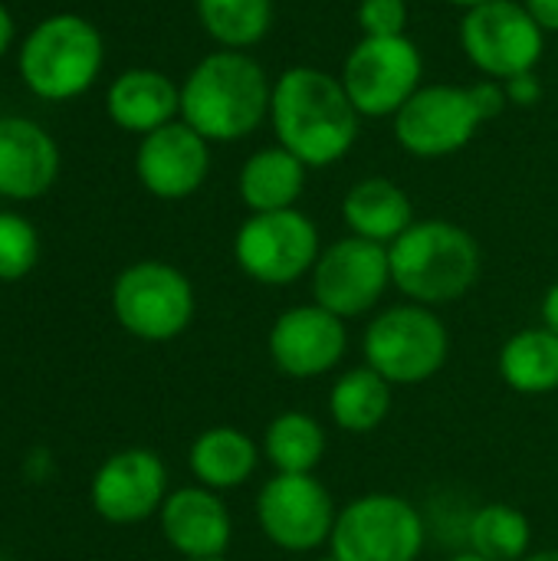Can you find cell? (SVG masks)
Instances as JSON below:
<instances>
[{
    "mask_svg": "<svg viewBox=\"0 0 558 561\" xmlns=\"http://www.w3.org/2000/svg\"><path fill=\"white\" fill-rule=\"evenodd\" d=\"M358 108L339 76L319 66H289L273 82L270 125L276 145L296 154L306 168L342 161L358 138Z\"/></svg>",
    "mask_w": 558,
    "mask_h": 561,
    "instance_id": "cell-1",
    "label": "cell"
},
{
    "mask_svg": "<svg viewBox=\"0 0 558 561\" xmlns=\"http://www.w3.org/2000/svg\"><path fill=\"white\" fill-rule=\"evenodd\" d=\"M273 82L243 49L204 56L181 85V122L207 141H240L270 118Z\"/></svg>",
    "mask_w": 558,
    "mask_h": 561,
    "instance_id": "cell-2",
    "label": "cell"
},
{
    "mask_svg": "<svg viewBox=\"0 0 558 561\" xmlns=\"http://www.w3.org/2000/svg\"><path fill=\"white\" fill-rule=\"evenodd\" d=\"M391 286L408 302L437 309L464 299L480 279V243L451 220H414L391 247Z\"/></svg>",
    "mask_w": 558,
    "mask_h": 561,
    "instance_id": "cell-3",
    "label": "cell"
},
{
    "mask_svg": "<svg viewBox=\"0 0 558 561\" xmlns=\"http://www.w3.org/2000/svg\"><path fill=\"white\" fill-rule=\"evenodd\" d=\"M506 89L497 79L474 85H421L395 115V138L414 158H451L467 148L477 128L506 108Z\"/></svg>",
    "mask_w": 558,
    "mask_h": 561,
    "instance_id": "cell-4",
    "label": "cell"
},
{
    "mask_svg": "<svg viewBox=\"0 0 558 561\" xmlns=\"http://www.w3.org/2000/svg\"><path fill=\"white\" fill-rule=\"evenodd\" d=\"M365 365L395 388L431 381L451 358V332L444 319L418 302H401L378 312L362 339Z\"/></svg>",
    "mask_w": 558,
    "mask_h": 561,
    "instance_id": "cell-5",
    "label": "cell"
},
{
    "mask_svg": "<svg viewBox=\"0 0 558 561\" xmlns=\"http://www.w3.org/2000/svg\"><path fill=\"white\" fill-rule=\"evenodd\" d=\"M102 69V36L76 13H56L33 26L20 49V72L30 92L49 102L82 95Z\"/></svg>",
    "mask_w": 558,
    "mask_h": 561,
    "instance_id": "cell-6",
    "label": "cell"
},
{
    "mask_svg": "<svg viewBox=\"0 0 558 561\" xmlns=\"http://www.w3.org/2000/svg\"><path fill=\"white\" fill-rule=\"evenodd\" d=\"M424 539L414 503L395 493H368L339 510L329 556L332 561H418Z\"/></svg>",
    "mask_w": 558,
    "mask_h": 561,
    "instance_id": "cell-7",
    "label": "cell"
},
{
    "mask_svg": "<svg viewBox=\"0 0 558 561\" xmlns=\"http://www.w3.org/2000/svg\"><path fill=\"white\" fill-rule=\"evenodd\" d=\"M191 279L161 260H141L118 273L112 286V312L118 325L141 342H171L194 319Z\"/></svg>",
    "mask_w": 558,
    "mask_h": 561,
    "instance_id": "cell-8",
    "label": "cell"
},
{
    "mask_svg": "<svg viewBox=\"0 0 558 561\" xmlns=\"http://www.w3.org/2000/svg\"><path fill=\"white\" fill-rule=\"evenodd\" d=\"M460 49L483 79L506 82L513 76L536 72L546 53V30L533 20L526 3L490 0L464 13Z\"/></svg>",
    "mask_w": 558,
    "mask_h": 561,
    "instance_id": "cell-9",
    "label": "cell"
},
{
    "mask_svg": "<svg viewBox=\"0 0 558 561\" xmlns=\"http://www.w3.org/2000/svg\"><path fill=\"white\" fill-rule=\"evenodd\" d=\"M424 59L405 36H362L342 62V85L362 118H395L421 89Z\"/></svg>",
    "mask_w": 558,
    "mask_h": 561,
    "instance_id": "cell-10",
    "label": "cell"
},
{
    "mask_svg": "<svg viewBox=\"0 0 558 561\" xmlns=\"http://www.w3.org/2000/svg\"><path fill=\"white\" fill-rule=\"evenodd\" d=\"M319 253V230L296 207L250 214L234 237L237 266L263 286H289L309 276Z\"/></svg>",
    "mask_w": 558,
    "mask_h": 561,
    "instance_id": "cell-11",
    "label": "cell"
},
{
    "mask_svg": "<svg viewBox=\"0 0 558 561\" xmlns=\"http://www.w3.org/2000/svg\"><path fill=\"white\" fill-rule=\"evenodd\" d=\"M339 519L332 493L312 473H273L257 493L260 533L283 552H316L329 546Z\"/></svg>",
    "mask_w": 558,
    "mask_h": 561,
    "instance_id": "cell-12",
    "label": "cell"
},
{
    "mask_svg": "<svg viewBox=\"0 0 558 561\" xmlns=\"http://www.w3.org/2000/svg\"><path fill=\"white\" fill-rule=\"evenodd\" d=\"M309 283L316 306L339 319H358L372 312L391 286L388 247L362 237H342L319 253Z\"/></svg>",
    "mask_w": 558,
    "mask_h": 561,
    "instance_id": "cell-13",
    "label": "cell"
},
{
    "mask_svg": "<svg viewBox=\"0 0 558 561\" xmlns=\"http://www.w3.org/2000/svg\"><path fill=\"white\" fill-rule=\"evenodd\" d=\"M266 348H270L276 371L296 381H309V378L329 375L345 358L349 329H345V319L332 316L329 309L316 302L293 306L276 316Z\"/></svg>",
    "mask_w": 558,
    "mask_h": 561,
    "instance_id": "cell-14",
    "label": "cell"
},
{
    "mask_svg": "<svg viewBox=\"0 0 558 561\" xmlns=\"http://www.w3.org/2000/svg\"><path fill=\"white\" fill-rule=\"evenodd\" d=\"M92 510L115 526H135L161 513L168 500V470L155 450L128 447L112 454L92 477Z\"/></svg>",
    "mask_w": 558,
    "mask_h": 561,
    "instance_id": "cell-15",
    "label": "cell"
},
{
    "mask_svg": "<svg viewBox=\"0 0 558 561\" xmlns=\"http://www.w3.org/2000/svg\"><path fill=\"white\" fill-rule=\"evenodd\" d=\"M210 141L187 122H171L141 138L135 154V174L148 194L161 201H184L207 181Z\"/></svg>",
    "mask_w": 558,
    "mask_h": 561,
    "instance_id": "cell-16",
    "label": "cell"
},
{
    "mask_svg": "<svg viewBox=\"0 0 558 561\" xmlns=\"http://www.w3.org/2000/svg\"><path fill=\"white\" fill-rule=\"evenodd\" d=\"M161 536L164 542L181 556L191 559H224L234 523L230 513L220 500V493L207 486H181L168 493L161 506Z\"/></svg>",
    "mask_w": 558,
    "mask_h": 561,
    "instance_id": "cell-17",
    "label": "cell"
},
{
    "mask_svg": "<svg viewBox=\"0 0 558 561\" xmlns=\"http://www.w3.org/2000/svg\"><path fill=\"white\" fill-rule=\"evenodd\" d=\"M59 171L56 141L30 118H0V194L33 201L49 191Z\"/></svg>",
    "mask_w": 558,
    "mask_h": 561,
    "instance_id": "cell-18",
    "label": "cell"
},
{
    "mask_svg": "<svg viewBox=\"0 0 558 561\" xmlns=\"http://www.w3.org/2000/svg\"><path fill=\"white\" fill-rule=\"evenodd\" d=\"M109 118L135 135L164 128L181 112V89L158 69H128L109 85Z\"/></svg>",
    "mask_w": 558,
    "mask_h": 561,
    "instance_id": "cell-19",
    "label": "cell"
},
{
    "mask_svg": "<svg viewBox=\"0 0 558 561\" xmlns=\"http://www.w3.org/2000/svg\"><path fill=\"white\" fill-rule=\"evenodd\" d=\"M342 217L352 230V237L391 247L411 224H414V207L405 187H398L391 178H362L358 184L349 187L342 201Z\"/></svg>",
    "mask_w": 558,
    "mask_h": 561,
    "instance_id": "cell-20",
    "label": "cell"
},
{
    "mask_svg": "<svg viewBox=\"0 0 558 561\" xmlns=\"http://www.w3.org/2000/svg\"><path fill=\"white\" fill-rule=\"evenodd\" d=\"M306 164L289 154L283 145H270L253 151L237 178L240 201L247 204L250 214H273V210H289L306 191Z\"/></svg>",
    "mask_w": 558,
    "mask_h": 561,
    "instance_id": "cell-21",
    "label": "cell"
},
{
    "mask_svg": "<svg viewBox=\"0 0 558 561\" xmlns=\"http://www.w3.org/2000/svg\"><path fill=\"white\" fill-rule=\"evenodd\" d=\"M191 473L201 486L227 493L243 486L260 467V447L237 427H207L187 450Z\"/></svg>",
    "mask_w": 558,
    "mask_h": 561,
    "instance_id": "cell-22",
    "label": "cell"
},
{
    "mask_svg": "<svg viewBox=\"0 0 558 561\" xmlns=\"http://www.w3.org/2000/svg\"><path fill=\"white\" fill-rule=\"evenodd\" d=\"M391 391H395V385H388L375 368H368V365L349 368L345 375L335 378V385L329 391L332 424L355 437L378 431L391 411Z\"/></svg>",
    "mask_w": 558,
    "mask_h": 561,
    "instance_id": "cell-23",
    "label": "cell"
},
{
    "mask_svg": "<svg viewBox=\"0 0 558 561\" xmlns=\"http://www.w3.org/2000/svg\"><path fill=\"white\" fill-rule=\"evenodd\" d=\"M500 378L516 394L558 391V335L546 325L510 335L500 348Z\"/></svg>",
    "mask_w": 558,
    "mask_h": 561,
    "instance_id": "cell-24",
    "label": "cell"
},
{
    "mask_svg": "<svg viewBox=\"0 0 558 561\" xmlns=\"http://www.w3.org/2000/svg\"><path fill=\"white\" fill-rule=\"evenodd\" d=\"M263 457L276 473H312L326 457V431L312 414L286 411L270 421Z\"/></svg>",
    "mask_w": 558,
    "mask_h": 561,
    "instance_id": "cell-25",
    "label": "cell"
},
{
    "mask_svg": "<svg viewBox=\"0 0 558 561\" xmlns=\"http://www.w3.org/2000/svg\"><path fill=\"white\" fill-rule=\"evenodd\" d=\"M467 539L470 552L487 561H523L529 556L533 526L523 510L510 503H487L474 513Z\"/></svg>",
    "mask_w": 558,
    "mask_h": 561,
    "instance_id": "cell-26",
    "label": "cell"
},
{
    "mask_svg": "<svg viewBox=\"0 0 558 561\" xmlns=\"http://www.w3.org/2000/svg\"><path fill=\"white\" fill-rule=\"evenodd\" d=\"M197 16L224 49H247L270 33L273 0H197Z\"/></svg>",
    "mask_w": 558,
    "mask_h": 561,
    "instance_id": "cell-27",
    "label": "cell"
},
{
    "mask_svg": "<svg viewBox=\"0 0 558 561\" xmlns=\"http://www.w3.org/2000/svg\"><path fill=\"white\" fill-rule=\"evenodd\" d=\"M39 260V237L20 214H0V279H23Z\"/></svg>",
    "mask_w": 558,
    "mask_h": 561,
    "instance_id": "cell-28",
    "label": "cell"
},
{
    "mask_svg": "<svg viewBox=\"0 0 558 561\" xmlns=\"http://www.w3.org/2000/svg\"><path fill=\"white\" fill-rule=\"evenodd\" d=\"M362 36H405L408 33V0H358Z\"/></svg>",
    "mask_w": 558,
    "mask_h": 561,
    "instance_id": "cell-29",
    "label": "cell"
},
{
    "mask_svg": "<svg viewBox=\"0 0 558 561\" xmlns=\"http://www.w3.org/2000/svg\"><path fill=\"white\" fill-rule=\"evenodd\" d=\"M506 89V102L516 105V108H529V105H539L543 102V82L536 72H523V76H513L503 82Z\"/></svg>",
    "mask_w": 558,
    "mask_h": 561,
    "instance_id": "cell-30",
    "label": "cell"
},
{
    "mask_svg": "<svg viewBox=\"0 0 558 561\" xmlns=\"http://www.w3.org/2000/svg\"><path fill=\"white\" fill-rule=\"evenodd\" d=\"M523 3L546 33H558V0H523Z\"/></svg>",
    "mask_w": 558,
    "mask_h": 561,
    "instance_id": "cell-31",
    "label": "cell"
},
{
    "mask_svg": "<svg viewBox=\"0 0 558 561\" xmlns=\"http://www.w3.org/2000/svg\"><path fill=\"white\" fill-rule=\"evenodd\" d=\"M543 325L553 332V335H558V283L556 286H549L546 289V296H543Z\"/></svg>",
    "mask_w": 558,
    "mask_h": 561,
    "instance_id": "cell-32",
    "label": "cell"
},
{
    "mask_svg": "<svg viewBox=\"0 0 558 561\" xmlns=\"http://www.w3.org/2000/svg\"><path fill=\"white\" fill-rule=\"evenodd\" d=\"M10 39H13V20H10L7 7L0 3V56L10 49Z\"/></svg>",
    "mask_w": 558,
    "mask_h": 561,
    "instance_id": "cell-33",
    "label": "cell"
},
{
    "mask_svg": "<svg viewBox=\"0 0 558 561\" xmlns=\"http://www.w3.org/2000/svg\"><path fill=\"white\" fill-rule=\"evenodd\" d=\"M444 3H451V7H460V10L467 13V10H474V7H483V3H490V0H444Z\"/></svg>",
    "mask_w": 558,
    "mask_h": 561,
    "instance_id": "cell-34",
    "label": "cell"
},
{
    "mask_svg": "<svg viewBox=\"0 0 558 561\" xmlns=\"http://www.w3.org/2000/svg\"><path fill=\"white\" fill-rule=\"evenodd\" d=\"M523 561H558L556 549H549V552H533V556H526Z\"/></svg>",
    "mask_w": 558,
    "mask_h": 561,
    "instance_id": "cell-35",
    "label": "cell"
},
{
    "mask_svg": "<svg viewBox=\"0 0 558 561\" xmlns=\"http://www.w3.org/2000/svg\"><path fill=\"white\" fill-rule=\"evenodd\" d=\"M451 561H487L483 556H477V552H460V556H454Z\"/></svg>",
    "mask_w": 558,
    "mask_h": 561,
    "instance_id": "cell-36",
    "label": "cell"
},
{
    "mask_svg": "<svg viewBox=\"0 0 558 561\" xmlns=\"http://www.w3.org/2000/svg\"><path fill=\"white\" fill-rule=\"evenodd\" d=\"M191 561H227V559H191Z\"/></svg>",
    "mask_w": 558,
    "mask_h": 561,
    "instance_id": "cell-37",
    "label": "cell"
}]
</instances>
